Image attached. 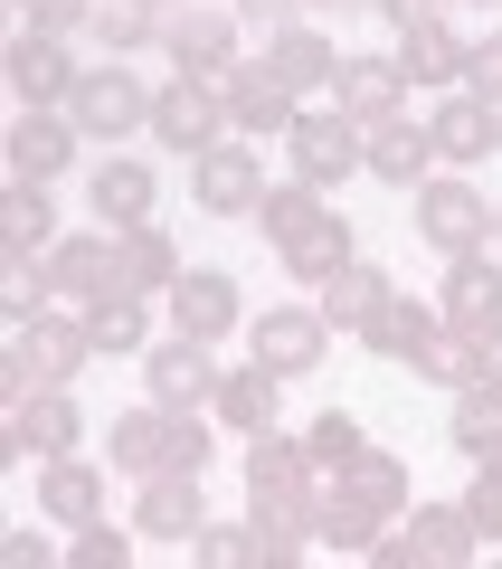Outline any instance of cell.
<instances>
[{"mask_svg":"<svg viewBox=\"0 0 502 569\" xmlns=\"http://www.w3.org/2000/svg\"><path fill=\"white\" fill-rule=\"evenodd\" d=\"M265 58L284 67V86H294V96H313V86H332V77H342V48L322 39L313 20H284L275 39H265Z\"/></svg>","mask_w":502,"mask_h":569,"instance_id":"cell-32","label":"cell"},{"mask_svg":"<svg viewBox=\"0 0 502 569\" xmlns=\"http://www.w3.org/2000/svg\"><path fill=\"white\" fill-rule=\"evenodd\" d=\"M77 437H86L77 389L48 380V389H29V399L10 408V437H0V456H77Z\"/></svg>","mask_w":502,"mask_h":569,"instance_id":"cell-11","label":"cell"},{"mask_svg":"<svg viewBox=\"0 0 502 569\" xmlns=\"http://www.w3.org/2000/svg\"><path fill=\"white\" fill-rule=\"evenodd\" d=\"M445 427H455V456H474V466H483V456H502V380L455 389V418H445Z\"/></svg>","mask_w":502,"mask_h":569,"instance_id":"cell-36","label":"cell"},{"mask_svg":"<svg viewBox=\"0 0 502 569\" xmlns=\"http://www.w3.org/2000/svg\"><path fill=\"white\" fill-rule=\"evenodd\" d=\"M86 209H96L104 228H142V219H161V181H152V162H142V152H104V162L86 171Z\"/></svg>","mask_w":502,"mask_h":569,"instance_id":"cell-16","label":"cell"},{"mask_svg":"<svg viewBox=\"0 0 502 569\" xmlns=\"http://www.w3.org/2000/svg\"><path fill=\"white\" fill-rule=\"evenodd\" d=\"M436 313H445L455 332L493 323V313H502V266H493V257H445V276H436Z\"/></svg>","mask_w":502,"mask_h":569,"instance_id":"cell-27","label":"cell"},{"mask_svg":"<svg viewBox=\"0 0 502 569\" xmlns=\"http://www.w3.org/2000/svg\"><path fill=\"white\" fill-rule=\"evenodd\" d=\"M200 522H209L200 475H142V493H133V531L142 541H200Z\"/></svg>","mask_w":502,"mask_h":569,"instance_id":"cell-21","label":"cell"},{"mask_svg":"<svg viewBox=\"0 0 502 569\" xmlns=\"http://www.w3.org/2000/svg\"><path fill=\"white\" fill-rule=\"evenodd\" d=\"M77 39H48V29H20L10 39V96L20 104H67L77 96Z\"/></svg>","mask_w":502,"mask_h":569,"instance_id":"cell-18","label":"cell"},{"mask_svg":"<svg viewBox=\"0 0 502 569\" xmlns=\"http://www.w3.org/2000/svg\"><path fill=\"white\" fill-rule=\"evenodd\" d=\"M408 58L399 48H342V77H332V104H342L351 123H380V114H399L408 104Z\"/></svg>","mask_w":502,"mask_h":569,"instance_id":"cell-9","label":"cell"},{"mask_svg":"<svg viewBox=\"0 0 502 569\" xmlns=\"http://www.w3.org/2000/svg\"><path fill=\"white\" fill-rule=\"evenodd\" d=\"M0 550H10L20 569H48V560H67V541H48V531H10Z\"/></svg>","mask_w":502,"mask_h":569,"instance_id":"cell-48","label":"cell"},{"mask_svg":"<svg viewBox=\"0 0 502 569\" xmlns=\"http://www.w3.org/2000/svg\"><path fill=\"white\" fill-rule=\"evenodd\" d=\"M436 323H445V313H436V295H389V305L370 313V332H361V342L380 351V361H418V342H426Z\"/></svg>","mask_w":502,"mask_h":569,"instance_id":"cell-33","label":"cell"},{"mask_svg":"<svg viewBox=\"0 0 502 569\" xmlns=\"http://www.w3.org/2000/svg\"><path fill=\"white\" fill-rule=\"evenodd\" d=\"M380 20H389V39H408V29H436V20H455V0H380Z\"/></svg>","mask_w":502,"mask_h":569,"instance_id":"cell-46","label":"cell"},{"mask_svg":"<svg viewBox=\"0 0 502 569\" xmlns=\"http://www.w3.org/2000/svg\"><path fill=\"white\" fill-rule=\"evenodd\" d=\"M493 247H502V209H493Z\"/></svg>","mask_w":502,"mask_h":569,"instance_id":"cell-53","label":"cell"},{"mask_svg":"<svg viewBox=\"0 0 502 569\" xmlns=\"http://www.w3.org/2000/svg\"><path fill=\"white\" fill-rule=\"evenodd\" d=\"M142 10H152V20H171V10H190V0H142Z\"/></svg>","mask_w":502,"mask_h":569,"instance_id":"cell-51","label":"cell"},{"mask_svg":"<svg viewBox=\"0 0 502 569\" xmlns=\"http://www.w3.org/2000/svg\"><path fill=\"white\" fill-rule=\"evenodd\" d=\"M10 351H20V361L39 370V389H48V380H77V370L96 361V332H86V313L48 305L39 323H20V342H10Z\"/></svg>","mask_w":502,"mask_h":569,"instance_id":"cell-20","label":"cell"},{"mask_svg":"<svg viewBox=\"0 0 502 569\" xmlns=\"http://www.w3.org/2000/svg\"><path fill=\"white\" fill-rule=\"evenodd\" d=\"M474 370H483V380H502V313H493V323H474Z\"/></svg>","mask_w":502,"mask_h":569,"instance_id":"cell-49","label":"cell"},{"mask_svg":"<svg viewBox=\"0 0 502 569\" xmlns=\"http://www.w3.org/2000/svg\"><path fill=\"white\" fill-rule=\"evenodd\" d=\"M493 123H502V104H493Z\"/></svg>","mask_w":502,"mask_h":569,"instance_id":"cell-54","label":"cell"},{"mask_svg":"<svg viewBox=\"0 0 502 569\" xmlns=\"http://www.w3.org/2000/svg\"><path fill=\"white\" fill-rule=\"evenodd\" d=\"M86 39H96L104 58H133L142 39H161V20L142 10V0H96V10H86Z\"/></svg>","mask_w":502,"mask_h":569,"instance_id":"cell-39","label":"cell"},{"mask_svg":"<svg viewBox=\"0 0 502 569\" xmlns=\"http://www.w3.org/2000/svg\"><path fill=\"white\" fill-rule=\"evenodd\" d=\"M190 560L200 569H257V522H200Z\"/></svg>","mask_w":502,"mask_h":569,"instance_id":"cell-43","label":"cell"},{"mask_svg":"<svg viewBox=\"0 0 502 569\" xmlns=\"http://www.w3.org/2000/svg\"><path fill=\"white\" fill-rule=\"evenodd\" d=\"M209 418H219L228 437H257V427H284V370H265V361L228 370V380H219V399H209Z\"/></svg>","mask_w":502,"mask_h":569,"instance_id":"cell-25","label":"cell"},{"mask_svg":"<svg viewBox=\"0 0 502 569\" xmlns=\"http://www.w3.org/2000/svg\"><path fill=\"white\" fill-rule=\"evenodd\" d=\"M39 512H48L58 531L96 522V512H104V466H77V456H48V466H39Z\"/></svg>","mask_w":502,"mask_h":569,"instance_id":"cell-29","label":"cell"},{"mask_svg":"<svg viewBox=\"0 0 502 569\" xmlns=\"http://www.w3.org/2000/svg\"><path fill=\"white\" fill-rule=\"evenodd\" d=\"M361 171H370V181H389V190L436 181V133H426V123H408V114L361 123Z\"/></svg>","mask_w":502,"mask_h":569,"instance_id":"cell-15","label":"cell"},{"mask_svg":"<svg viewBox=\"0 0 502 569\" xmlns=\"http://www.w3.org/2000/svg\"><path fill=\"white\" fill-rule=\"evenodd\" d=\"M228 10H238L247 29H265V39H275L284 20H303V0H228Z\"/></svg>","mask_w":502,"mask_h":569,"instance_id":"cell-47","label":"cell"},{"mask_svg":"<svg viewBox=\"0 0 502 569\" xmlns=\"http://www.w3.org/2000/svg\"><path fill=\"white\" fill-rule=\"evenodd\" d=\"M39 266H48V295H58L67 313H86L96 295H114V228H67Z\"/></svg>","mask_w":502,"mask_h":569,"instance_id":"cell-10","label":"cell"},{"mask_svg":"<svg viewBox=\"0 0 502 569\" xmlns=\"http://www.w3.org/2000/svg\"><path fill=\"white\" fill-rule=\"evenodd\" d=\"M303 295L322 305V323H332V332H370V313H380L389 295H399V284H389L370 257H351V266H332L322 284H303Z\"/></svg>","mask_w":502,"mask_h":569,"instance_id":"cell-24","label":"cell"},{"mask_svg":"<svg viewBox=\"0 0 502 569\" xmlns=\"http://www.w3.org/2000/svg\"><path fill=\"white\" fill-rule=\"evenodd\" d=\"M455 10H502V0H455Z\"/></svg>","mask_w":502,"mask_h":569,"instance_id":"cell-52","label":"cell"},{"mask_svg":"<svg viewBox=\"0 0 502 569\" xmlns=\"http://www.w3.org/2000/svg\"><path fill=\"white\" fill-rule=\"evenodd\" d=\"M48 305H58V295H48V266L39 257H10V266H0V313H10V323H39Z\"/></svg>","mask_w":502,"mask_h":569,"instance_id":"cell-42","label":"cell"},{"mask_svg":"<svg viewBox=\"0 0 502 569\" xmlns=\"http://www.w3.org/2000/svg\"><path fill=\"white\" fill-rule=\"evenodd\" d=\"M464 512H474L483 541H502V456H483V466H474V485H464Z\"/></svg>","mask_w":502,"mask_h":569,"instance_id":"cell-44","label":"cell"},{"mask_svg":"<svg viewBox=\"0 0 502 569\" xmlns=\"http://www.w3.org/2000/svg\"><path fill=\"white\" fill-rule=\"evenodd\" d=\"M332 485H342V493H361V503L380 512V522H399V512H408V466H399L389 447H361L342 475H332Z\"/></svg>","mask_w":502,"mask_h":569,"instance_id":"cell-35","label":"cell"},{"mask_svg":"<svg viewBox=\"0 0 502 569\" xmlns=\"http://www.w3.org/2000/svg\"><path fill=\"white\" fill-rule=\"evenodd\" d=\"M257 228H265V247H275V266L294 284H322L332 266L361 257V247H351V219L322 200L313 181H275V190H265V209H257Z\"/></svg>","mask_w":502,"mask_h":569,"instance_id":"cell-1","label":"cell"},{"mask_svg":"<svg viewBox=\"0 0 502 569\" xmlns=\"http://www.w3.org/2000/svg\"><path fill=\"white\" fill-rule=\"evenodd\" d=\"M238 10H228V0H190V10H171V20H161V58L181 67V77H228V67H238Z\"/></svg>","mask_w":502,"mask_h":569,"instance_id":"cell-7","label":"cell"},{"mask_svg":"<svg viewBox=\"0 0 502 569\" xmlns=\"http://www.w3.org/2000/svg\"><path fill=\"white\" fill-rule=\"evenodd\" d=\"M238 466H247V493H322V466L294 427H257Z\"/></svg>","mask_w":502,"mask_h":569,"instance_id":"cell-22","label":"cell"},{"mask_svg":"<svg viewBox=\"0 0 502 569\" xmlns=\"http://www.w3.org/2000/svg\"><path fill=\"white\" fill-rule=\"evenodd\" d=\"M161 305H171V332H190V342H228V323L247 313V295H238L228 266H181V284H171Z\"/></svg>","mask_w":502,"mask_h":569,"instance_id":"cell-14","label":"cell"},{"mask_svg":"<svg viewBox=\"0 0 502 569\" xmlns=\"http://www.w3.org/2000/svg\"><path fill=\"white\" fill-rule=\"evenodd\" d=\"M399 58H408V77H418V86H464V58H474V39H464L455 20H436V29H408Z\"/></svg>","mask_w":502,"mask_h":569,"instance_id":"cell-34","label":"cell"},{"mask_svg":"<svg viewBox=\"0 0 502 569\" xmlns=\"http://www.w3.org/2000/svg\"><path fill=\"white\" fill-rule=\"evenodd\" d=\"M303 10H322V20H332V10H380V0H303Z\"/></svg>","mask_w":502,"mask_h":569,"instance_id":"cell-50","label":"cell"},{"mask_svg":"<svg viewBox=\"0 0 502 569\" xmlns=\"http://www.w3.org/2000/svg\"><path fill=\"white\" fill-rule=\"evenodd\" d=\"M464 96L502 104V29H493V39H474V58H464Z\"/></svg>","mask_w":502,"mask_h":569,"instance_id":"cell-45","label":"cell"},{"mask_svg":"<svg viewBox=\"0 0 502 569\" xmlns=\"http://www.w3.org/2000/svg\"><path fill=\"white\" fill-rule=\"evenodd\" d=\"M418 238L436 257H483L493 247V200L464 171H436V181H418Z\"/></svg>","mask_w":502,"mask_h":569,"instance_id":"cell-4","label":"cell"},{"mask_svg":"<svg viewBox=\"0 0 502 569\" xmlns=\"http://www.w3.org/2000/svg\"><path fill=\"white\" fill-rule=\"evenodd\" d=\"M152 305L161 295H96V305H86L96 361H142V351H152Z\"/></svg>","mask_w":502,"mask_h":569,"instance_id":"cell-28","label":"cell"},{"mask_svg":"<svg viewBox=\"0 0 502 569\" xmlns=\"http://www.w3.org/2000/svg\"><path fill=\"white\" fill-rule=\"evenodd\" d=\"M303 447H313V466H322V475H342V466H351V456H361V447H370V427H361V418H351V408H322V418H313V427H303Z\"/></svg>","mask_w":502,"mask_h":569,"instance_id":"cell-41","label":"cell"},{"mask_svg":"<svg viewBox=\"0 0 502 569\" xmlns=\"http://www.w3.org/2000/svg\"><path fill=\"white\" fill-rule=\"evenodd\" d=\"M77 133L86 123L67 104H20V123H10V181H58L77 162Z\"/></svg>","mask_w":502,"mask_h":569,"instance_id":"cell-17","label":"cell"},{"mask_svg":"<svg viewBox=\"0 0 502 569\" xmlns=\"http://www.w3.org/2000/svg\"><path fill=\"white\" fill-rule=\"evenodd\" d=\"M104 447H114V466L133 475V485H142V475H171V408H161V399L123 408V418H114V437H104Z\"/></svg>","mask_w":502,"mask_h":569,"instance_id":"cell-31","label":"cell"},{"mask_svg":"<svg viewBox=\"0 0 502 569\" xmlns=\"http://www.w3.org/2000/svg\"><path fill=\"white\" fill-rule=\"evenodd\" d=\"M408 541H418V569H464L483 550V531L455 493V503H408Z\"/></svg>","mask_w":502,"mask_h":569,"instance_id":"cell-26","label":"cell"},{"mask_svg":"<svg viewBox=\"0 0 502 569\" xmlns=\"http://www.w3.org/2000/svg\"><path fill=\"white\" fill-rule=\"evenodd\" d=\"M380 512L361 503V493H342V485H322V541L342 550V560H370V550H380Z\"/></svg>","mask_w":502,"mask_h":569,"instance_id":"cell-37","label":"cell"},{"mask_svg":"<svg viewBox=\"0 0 502 569\" xmlns=\"http://www.w3.org/2000/svg\"><path fill=\"white\" fill-rule=\"evenodd\" d=\"M408 370H418V380H436L445 399H455V389H474V380H483V370H474V332L436 323V332L418 342V361H408Z\"/></svg>","mask_w":502,"mask_h":569,"instance_id":"cell-38","label":"cell"},{"mask_svg":"<svg viewBox=\"0 0 502 569\" xmlns=\"http://www.w3.org/2000/svg\"><path fill=\"white\" fill-rule=\"evenodd\" d=\"M67 228H58V200H48V181H10L0 190V247L10 257H48Z\"/></svg>","mask_w":502,"mask_h":569,"instance_id":"cell-30","label":"cell"},{"mask_svg":"<svg viewBox=\"0 0 502 569\" xmlns=\"http://www.w3.org/2000/svg\"><path fill=\"white\" fill-rule=\"evenodd\" d=\"M265 190H275V181H265V162L247 152V133L209 142L200 162H190V200H200L209 219H257V209H265Z\"/></svg>","mask_w":502,"mask_h":569,"instance_id":"cell-5","label":"cell"},{"mask_svg":"<svg viewBox=\"0 0 502 569\" xmlns=\"http://www.w3.org/2000/svg\"><path fill=\"white\" fill-rule=\"evenodd\" d=\"M133 522H104V512H96V522H77V531H67V569H133Z\"/></svg>","mask_w":502,"mask_h":569,"instance_id":"cell-40","label":"cell"},{"mask_svg":"<svg viewBox=\"0 0 502 569\" xmlns=\"http://www.w3.org/2000/svg\"><path fill=\"white\" fill-rule=\"evenodd\" d=\"M426 133H436V162H445V171H474V162H493V152H502L493 104L464 96V86H445V104L426 114Z\"/></svg>","mask_w":502,"mask_h":569,"instance_id":"cell-19","label":"cell"},{"mask_svg":"<svg viewBox=\"0 0 502 569\" xmlns=\"http://www.w3.org/2000/svg\"><path fill=\"white\" fill-rule=\"evenodd\" d=\"M284 152H294V181L342 190L351 171H361V123H351L342 104H303V114H294V133H284Z\"/></svg>","mask_w":502,"mask_h":569,"instance_id":"cell-6","label":"cell"},{"mask_svg":"<svg viewBox=\"0 0 502 569\" xmlns=\"http://www.w3.org/2000/svg\"><path fill=\"white\" fill-rule=\"evenodd\" d=\"M228 133H238V123H228V86H219V77H181V67H171L161 96H152V142L200 162L209 142H228Z\"/></svg>","mask_w":502,"mask_h":569,"instance_id":"cell-3","label":"cell"},{"mask_svg":"<svg viewBox=\"0 0 502 569\" xmlns=\"http://www.w3.org/2000/svg\"><path fill=\"white\" fill-rule=\"evenodd\" d=\"M322 351H332V323H322V305H313V295H303V305L257 313V361H265V370H284V380H313V370H322Z\"/></svg>","mask_w":502,"mask_h":569,"instance_id":"cell-13","label":"cell"},{"mask_svg":"<svg viewBox=\"0 0 502 569\" xmlns=\"http://www.w3.org/2000/svg\"><path fill=\"white\" fill-rule=\"evenodd\" d=\"M142 380H152L161 408H209L228 370H219V342H190V332H171V342L142 351Z\"/></svg>","mask_w":502,"mask_h":569,"instance_id":"cell-12","label":"cell"},{"mask_svg":"<svg viewBox=\"0 0 502 569\" xmlns=\"http://www.w3.org/2000/svg\"><path fill=\"white\" fill-rule=\"evenodd\" d=\"M181 284V247L171 228L142 219V228H114V295H171Z\"/></svg>","mask_w":502,"mask_h":569,"instance_id":"cell-23","label":"cell"},{"mask_svg":"<svg viewBox=\"0 0 502 569\" xmlns=\"http://www.w3.org/2000/svg\"><path fill=\"white\" fill-rule=\"evenodd\" d=\"M219 86H228V123H238L247 142H284V133H294L303 96L284 86V67H275V58H238Z\"/></svg>","mask_w":502,"mask_h":569,"instance_id":"cell-8","label":"cell"},{"mask_svg":"<svg viewBox=\"0 0 502 569\" xmlns=\"http://www.w3.org/2000/svg\"><path fill=\"white\" fill-rule=\"evenodd\" d=\"M152 96H161L152 77H133L123 58H104V67H86V77H77L67 114L86 123V142H133V133H152Z\"/></svg>","mask_w":502,"mask_h":569,"instance_id":"cell-2","label":"cell"}]
</instances>
